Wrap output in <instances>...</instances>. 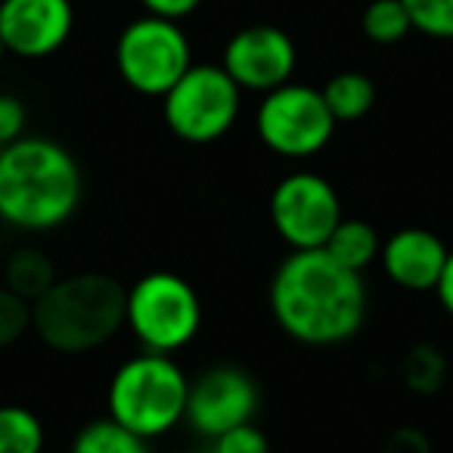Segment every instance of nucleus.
Listing matches in <instances>:
<instances>
[{
  "mask_svg": "<svg viewBox=\"0 0 453 453\" xmlns=\"http://www.w3.org/2000/svg\"><path fill=\"white\" fill-rule=\"evenodd\" d=\"M271 314L289 339L308 348L351 342L366 320L364 277L323 249L289 252L273 271Z\"/></svg>",
  "mask_w": 453,
  "mask_h": 453,
  "instance_id": "1",
  "label": "nucleus"
},
{
  "mask_svg": "<svg viewBox=\"0 0 453 453\" xmlns=\"http://www.w3.org/2000/svg\"><path fill=\"white\" fill-rule=\"evenodd\" d=\"M84 174L78 158L50 137H19L0 150V220L26 234L63 226L78 211Z\"/></svg>",
  "mask_w": 453,
  "mask_h": 453,
  "instance_id": "2",
  "label": "nucleus"
},
{
  "mask_svg": "<svg viewBox=\"0 0 453 453\" xmlns=\"http://www.w3.org/2000/svg\"><path fill=\"white\" fill-rule=\"evenodd\" d=\"M127 289L109 273L84 271L59 277L32 304V329L59 354H88L112 342L125 326Z\"/></svg>",
  "mask_w": 453,
  "mask_h": 453,
  "instance_id": "3",
  "label": "nucleus"
},
{
  "mask_svg": "<svg viewBox=\"0 0 453 453\" xmlns=\"http://www.w3.org/2000/svg\"><path fill=\"white\" fill-rule=\"evenodd\" d=\"M189 379L171 354L143 351L125 360L109 379L106 407L115 422L152 441L177 428L187 416Z\"/></svg>",
  "mask_w": 453,
  "mask_h": 453,
  "instance_id": "4",
  "label": "nucleus"
},
{
  "mask_svg": "<svg viewBox=\"0 0 453 453\" xmlns=\"http://www.w3.org/2000/svg\"><path fill=\"white\" fill-rule=\"evenodd\" d=\"M125 326L146 351L177 354L199 335L202 298L180 273H143L127 289Z\"/></svg>",
  "mask_w": 453,
  "mask_h": 453,
  "instance_id": "5",
  "label": "nucleus"
},
{
  "mask_svg": "<svg viewBox=\"0 0 453 453\" xmlns=\"http://www.w3.org/2000/svg\"><path fill=\"white\" fill-rule=\"evenodd\" d=\"M242 90L224 65H189L183 78L162 96L168 131L183 143L205 146L224 137L240 119Z\"/></svg>",
  "mask_w": 453,
  "mask_h": 453,
  "instance_id": "6",
  "label": "nucleus"
},
{
  "mask_svg": "<svg viewBox=\"0 0 453 453\" xmlns=\"http://www.w3.org/2000/svg\"><path fill=\"white\" fill-rule=\"evenodd\" d=\"M335 125L323 90L311 84H280L267 90L255 112L261 143L283 158H311L333 140Z\"/></svg>",
  "mask_w": 453,
  "mask_h": 453,
  "instance_id": "7",
  "label": "nucleus"
},
{
  "mask_svg": "<svg viewBox=\"0 0 453 453\" xmlns=\"http://www.w3.org/2000/svg\"><path fill=\"white\" fill-rule=\"evenodd\" d=\"M193 65L183 28L162 16L134 19L115 44V69L121 81L143 96H165Z\"/></svg>",
  "mask_w": 453,
  "mask_h": 453,
  "instance_id": "8",
  "label": "nucleus"
},
{
  "mask_svg": "<svg viewBox=\"0 0 453 453\" xmlns=\"http://www.w3.org/2000/svg\"><path fill=\"white\" fill-rule=\"evenodd\" d=\"M271 220L292 252L323 249L342 220V199L323 174L292 171L273 187Z\"/></svg>",
  "mask_w": 453,
  "mask_h": 453,
  "instance_id": "9",
  "label": "nucleus"
},
{
  "mask_svg": "<svg viewBox=\"0 0 453 453\" xmlns=\"http://www.w3.org/2000/svg\"><path fill=\"white\" fill-rule=\"evenodd\" d=\"M258 382L246 370L230 364L208 366L196 379H189L187 422L202 438H218L236 426H246L258 413Z\"/></svg>",
  "mask_w": 453,
  "mask_h": 453,
  "instance_id": "10",
  "label": "nucleus"
},
{
  "mask_svg": "<svg viewBox=\"0 0 453 453\" xmlns=\"http://www.w3.org/2000/svg\"><path fill=\"white\" fill-rule=\"evenodd\" d=\"M298 53L292 38L277 26H249L226 41L220 65L240 84V90H267L292 81Z\"/></svg>",
  "mask_w": 453,
  "mask_h": 453,
  "instance_id": "11",
  "label": "nucleus"
},
{
  "mask_svg": "<svg viewBox=\"0 0 453 453\" xmlns=\"http://www.w3.org/2000/svg\"><path fill=\"white\" fill-rule=\"evenodd\" d=\"M72 0H0V41L13 57H53L72 38Z\"/></svg>",
  "mask_w": 453,
  "mask_h": 453,
  "instance_id": "12",
  "label": "nucleus"
},
{
  "mask_svg": "<svg viewBox=\"0 0 453 453\" xmlns=\"http://www.w3.org/2000/svg\"><path fill=\"white\" fill-rule=\"evenodd\" d=\"M450 249L426 226H401L382 240L379 265L385 277L407 292H434Z\"/></svg>",
  "mask_w": 453,
  "mask_h": 453,
  "instance_id": "13",
  "label": "nucleus"
},
{
  "mask_svg": "<svg viewBox=\"0 0 453 453\" xmlns=\"http://www.w3.org/2000/svg\"><path fill=\"white\" fill-rule=\"evenodd\" d=\"M323 252L329 258H335L342 267L354 273H364L372 261H379V252H382V236L379 230L364 218H342L335 224L333 236L326 240Z\"/></svg>",
  "mask_w": 453,
  "mask_h": 453,
  "instance_id": "14",
  "label": "nucleus"
},
{
  "mask_svg": "<svg viewBox=\"0 0 453 453\" xmlns=\"http://www.w3.org/2000/svg\"><path fill=\"white\" fill-rule=\"evenodd\" d=\"M57 280V265L41 249H19V252L10 255L7 267H4V286L13 289L19 298H26L28 304L44 298Z\"/></svg>",
  "mask_w": 453,
  "mask_h": 453,
  "instance_id": "15",
  "label": "nucleus"
},
{
  "mask_svg": "<svg viewBox=\"0 0 453 453\" xmlns=\"http://www.w3.org/2000/svg\"><path fill=\"white\" fill-rule=\"evenodd\" d=\"M323 100L335 121H357L376 103V84L364 72H339L323 88Z\"/></svg>",
  "mask_w": 453,
  "mask_h": 453,
  "instance_id": "16",
  "label": "nucleus"
},
{
  "mask_svg": "<svg viewBox=\"0 0 453 453\" xmlns=\"http://www.w3.org/2000/svg\"><path fill=\"white\" fill-rule=\"evenodd\" d=\"M72 453H150V441L106 416V419L88 422L75 434Z\"/></svg>",
  "mask_w": 453,
  "mask_h": 453,
  "instance_id": "17",
  "label": "nucleus"
},
{
  "mask_svg": "<svg viewBox=\"0 0 453 453\" xmlns=\"http://www.w3.org/2000/svg\"><path fill=\"white\" fill-rule=\"evenodd\" d=\"M401 379L416 395H434L447 379V357L432 342H416L401 357Z\"/></svg>",
  "mask_w": 453,
  "mask_h": 453,
  "instance_id": "18",
  "label": "nucleus"
},
{
  "mask_svg": "<svg viewBox=\"0 0 453 453\" xmlns=\"http://www.w3.org/2000/svg\"><path fill=\"white\" fill-rule=\"evenodd\" d=\"M44 426L28 407L4 403L0 407V453H41Z\"/></svg>",
  "mask_w": 453,
  "mask_h": 453,
  "instance_id": "19",
  "label": "nucleus"
},
{
  "mask_svg": "<svg viewBox=\"0 0 453 453\" xmlns=\"http://www.w3.org/2000/svg\"><path fill=\"white\" fill-rule=\"evenodd\" d=\"M360 26L372 44H397L413 32L403 0H370Z\"/></svg>",
  "mask_w": 453,
  "mask_h": 453,
  "instance_id": "20",
  "label": "nucleus"
},
{
  "mask_svg": "<svg viewBox=\"0 0 453 453\" xmlns=\"http://www.w3.org/2000/svg\"><path fill=\"white\" fill-rule=\"evenodd\" d=\"M403 7L413 22V32L428 38H453V0H403Z\"/></svg>",
  "mask_w": 453,
  "mask_h": 453,
  "instance_id": "21",
  "label": "nucleus"
},
{
  "mask_svg": "<svg viewBox=\"0 0 453 453\" xmlns=\"http://www.w3.org/2000/svg\"><path fill=\"white\" fill-rule=\"evenodd\" d=\"M32 329V304L0 286V348H10Z\"/></svg>",
  "mask_w": 453,
  "mask_h": 453,
  "instance_id": "22",
  "label": "nucleus"
},
{
  "mask_svg": "<svg viewBox=\"0 0 453 453\" xmlns=\"http://www.w3.org/2000/svg\"><path fill=\"white\" fill-rule=\"evenodd\" d=\"M208 453H271V441L255 422H246V426H236L211 438Z\"/></svg>",
  "mask_w": 453,
  "mask_h": 453,
  "instance_id": "23",
  "label": "nucleus"
},
{
  "mask_svg": "<svg viewBox=\"0 0 453 453\" xmlns=\"http://www.w3.org/2000/svg\"><path fill=\"white\" fill-rule=\"evenodd\" d=\"M26 125H28L26 106L16 96L0 94V150L16 143L19 137H26Z\"/></svg>",
  "mask_w": 453,
  "mask_h": 453,
  "instance_id": "24",
  "label": "nucleus"
},
{
  "mask_svg": "<svg viewBox=\"0 0 453 453\" xmlns=\"http://www.w3.org/2000/svg\"><path fill=\"white\" fill-rule=\"evenodd\" d=\"M379 453H432V441L422 428L416 426H397L388 438L382 441Z\"/></svg>",
  "mask_w": 453,
  "mask_h": 453,
  "instance_id": "25",
  "label": "nucleus"
},
{
  "mask_svg": "<svg viewBox=\"0 0 453 453\" xmlns=\"http://www.w3.org/2000/svg\"><path fill=\"white\" fill-rule=\"evenodd\" d=\"M146 7V13L150 16H162V19H183V16H189L196 7H199L202 0H140Z\"/></svg>",
  "mask_w": 453,
  "mask_h": 453,
  "instance_id": "26",
  "label": "nucleus"
},
{
  "mask_svg": "<svg viewBox=\"0 0 453 453\" xmlns=\"http://www.w3.org/2000/svg\"><path fill=\"white\" fill-rule=\"evenodd\" d=\"M434 296H438L441 308L453 317V249L447 252L444 271H441V280H438V286H434Z\"/></svg>",
  "mask_w": 453,
  "mask_h": 453,
  "instance_id": "27",
  "label": "nucleus"
},
{
  "mask_svg": "<svg viewBox=\"0 0 453 453\" xmlns=\"http://www.w3.org/2000/svg\"><path fill=\"white\" fill-rule=\"evenodd\" d=\"M4 57H7V47H4V41H0V63H4Z\"/></svg>",
  "mask_w": 453,
  "mask_h": 453,
  "instance_id": "28",
  "label": "nucleus"
},
{
  "mask_svg": "<svg viewBox=\"0 0 453 453\" xmlns=\"http://www.w3.org/2000/svg\"><path fill=\"white\" fill-rule=\"evenodd\" d=\"M205 453H208V450H205Z\"/></svg>",
  "mask_w": 453,
  "mask_h": 453,
  "instance_id": "29",
  "label": "nucleus"
}]
</instances>
